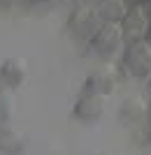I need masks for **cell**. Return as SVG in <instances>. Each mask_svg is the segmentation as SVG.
I'll list each match as a JSON object with an SVG mask.
<instances>
[{
	"label": "cell",
	"mask_w": 151,
	"mask_h": 155,
	"mask_svg": "<svg viewBox=\"0 0 151 155\" xmlns=\"http://www.w3.org/2000/svg\"><path fill=\"white\" fill-rule=\"evenodd\" d=\"M121 65L130 77L149 79L151 77V42L149 39L125 42L123 51H121Z\"/></svg>",
	"instance_id": "6da1fadb"
},
{
	"label": "cell",
	"mask_w": 151,
	"mask_h": 155,
	"mask_svg": "<svg viewBox=\"0 0 151 155\" xmlns=\"http://www.w3.org/2000/svg\"><path fill=\"white\" fill-rule=\"evenodd\" d=\"M88 44H91L93 53H98L100 58H114L125 46L123 30L118 23H100V28L88 39Z\"/></svg>",
	"instance_id": "7a4b0ae2"
},
{
	"label": "cell",
	"mask_w": 151,
	"mask_h": 155,
	"mask_svg": "<svg viewBox=\"0 0 151 155\" xmlns=\"http://www.w3.org/2000/svg\"><path fill=\"white\" fill-rule=\"evenodd\" d=\"M118 26H121V30H123V39L125 42L146 39L149 37V30H151V14L146 12L144 5H130Z\"/></svg>",
	"instance_id": "3957f363"
},
{
	"label": "cell",
	"mask_w": 151,
	"mask_h": 155,
	"mask_svg": "<svg viewBox=\"0 0 151 155\" xmlns=\"http://www.w3.org/2000/svg\"><path fill=\"white\" fill-rule=\"evenodd\" d=\"M100 16L95 14L93 5H77L67 16V28L72 35H77L79 39H91L93 32L100 28Z\"/></svg>",
	"instance_id": "277c9868"
},
{
	"label": "cell",
	"mask_w": 151,
	"mask_h": 155,
	"mask_svg": "<svg viewBox=\"0 0 151 155\" xmlns=\"http://www.w3.org/2000/svg\"><path fill=\"white\" fill-rule=\"evenodd\" d=\"M116 84H118L116 70H114L112 65H105V67H100V70L91 72L86 77L84 86H81V93H95V95L107 97L116 91Z\"/></svg>",
	"instance_id": "5b68a950"
},
{
	"label": "cell",
	"mask_w": 151,
	"mask_h": 155,
	"mask_svg": "<svg viewBox=\"0 0 151 155\" xmlns=\"http://www.w3.org/2000/svg\"><path fill=\"white\" fill-rule=\"evenodd\" d=\"M105 114V97L95 93H81L72 107V116L81 123H95Z\"/></svg>",
	"instance_id": "8992f818"
},
{
	"label": "cell",
	"mask_w": 151,
	"mask_h": 155,
	"mask_svg": "<svg viewBox=\"0 0 151 155\" xmlns=\"http://www.w3.org/2000/svg\"><path fill=\"white\" fill-rule=\"evenodd\" d=\"M28 148V137L23 130L9 123H0V153L2 155H21Z\"/></svg>",
	"instance_id": "52a82bcc"
},
{
	"label": "cell",
	"mask_w": 151,
	"mask_h": 155,
	"mask_svg": "<svg viewBox=\"0 0 151 155\" xmlns=\"http://www.w3.org/2000/svg\"><path fill=\"white\" fill-rule=\"evenodd\" d=\"M26 77H28V65H26L23 58L14 56V58L2 60V65H0V81L5 84V88L14 91V88L23 86Z\"/></svg>",
	"instance_id": "ba28073f"
},
{
	"label": "cell",
	"mask_w": 151,
	"mask_h": 155,
	"mask_svg": "<svg viewBox=\"0 0 151 155\" xmlns=\"http://www.w3.org/2000/svg\"><path fill=\"white\" fill-rule=\"evenodd\" d=\"M93 9L102 23H121V19L128 12V2L125 0H98Z\"/></svg>",
	"instance_id": "9c48e42d"
},
{
	"label": "cell",
	"mask_w": 151,
	"mask_h": 155,
	"mask_svg": "<svg viewBox=\"0 0 151 155\" xmlns=\"http://www.w3.org/2000/svg\"><path fill=\"white\" fill-rule=\"evenodd\" d=\"M146 111V104L142 97H128L123 104H121V118H123V123L128 125H135L139 123V118L144 116Z\"/></svg>",
	"instance_id": "30bf717a"
},
{
	"label": "cell",
	"mask_w": 151,
	"mask_h": 155,
	"mask_svg": "<svg viewBox=\"0 0 151 155\" xmlns=\"http://www.w3.org/2000/svg\"><path fill=\"white\" fill-rule=\"evenodd\" d=\"M14 116V95L9 88H0V123H9Z\"/></svg>",
	"instance_id": "8fae6325"
},
{
	"label": "cell",
	"mask_w": 151,
	"mask_h": 155,
	"mask_svg": "<svg viewBox=\"0 0 151 155\" xmlns=\"http://www.w3.org/2000/svg\"><path fill=\"white\" fill-rule=\"evenodd\" d=\"M146 141L151 143V127H149V132H146Z\"/></svg>",
	"instance_id": "7c38bea8"
},
{
	"label": "cell",
	"mask_w": 151,
	"mask_h": 155,
	"mask_svg": "<svg viewBox=\"0 0 151 155\" xmlns=\"http://www.w3.org/2000/svg\"><path fill=\"white\" fill-rule=\"evenodd\" d=\"M146 109H149V116H151V104H149V107H146Z\"/></svg>",
	"instance_id": "4fadbf2b"
},
{
	"label": "cell",
	"mask_w": 151,
	"mask_h": 155,
	"mask_svg": "<svg viewBox=\"0 0 151 155\" xmlns=\"http://www.w3.org/2000/svg\"><path fill=\"white\" fill-rule=\"evenodd\" d=\"M149 81H151V77H149Z\"/></svg>",
	"instance_id": "5bb4252c"
}]
</instances>
